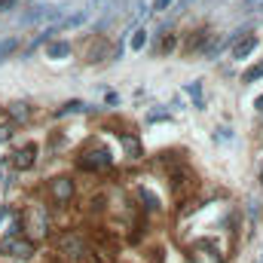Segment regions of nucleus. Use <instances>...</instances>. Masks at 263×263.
I'll return each mask as SVG.
<instances>
[{
    "label": "nucleus",
    "mask_w": 263,
    "mask_h": 263,
    "mask_svg": "<svg viewBox=\"0 0 263 263\" xmlns=\"http://www.w3.org/2000/svg\"><path fill=\"white\" fill-rule=\"evenodd\" d=\"M114 159H110V150L107 147H89V150H83L80 153V159H77V165L83 168V172H101V168H107Z\"/></svg>",
    "instance_id": "nucleus-1"
},
{
    "label": "nucleus",
    "mask_w": 263,
    "mask_h": 263,
    "mask_svg": "<svg viewBox=\"0 0 263 263\" xmlns=\"http://www.w3.org/2000/svg\"><path fill=\"white\" fill-rule=\"evenodd\" d=\"M0 254L25 260V257H31V254H34V242L18 239V236H9V239H3V242H0Z\"/></svg>",
    "instance_id": "nucleus-2"
},
{
    "label": "nucleus",
    "mask_w": 263,
    "mask_h": 263,
    "mask_svg": "<svg viewBox=\"0 0 263 263\" xmlns=\"http://www.w3.org/2000/svg\"><path fill=\"white\" fill-rule=\"evenodd\" d=\"M25 230L34 236V242L43 239V236L49 233V217H46V211H43L40 205H34V208L28 211V223H25Z\"/></svg>",
    "instance_id": "nucleus-3"
},
{
    "label": "nucleus",
    "mask_w": 263,
    "mask_h": 263,
    "mask_svg": "<svg viewBox=\"0 0 263 263\" xmlns=\"http://www.w3.org/2000/svg\"><path fill=\"white\" fill-rule=\"evenodd\" d=\"M49 196L55 199L59 205H67L70 199L77 196V187H73V181H70L67 175H62V178H52V181H49Z\"/></svg>",
    "instance_id": "nucleus-4"
},
{
    "label": "nucleus",
    "mask_w": 263,
    "mask_h": 263,
    "mask_svg": "<svg viewBox=\"0 0 263 263\" xmlns=\"http://www.w3.org/2000/svg\"><path fill=\"white\" fill-rule=\"evenodd\" d=\"M55 18H62V9H59V6H34V9L25 15L28 25H43V22H55Z\"/></svg>",
    "instance_id": "nucleus-5"
},
{
    "label": "nucleus",
    "mask_w": 263,
    "mask_h": 263,
    "mask_svg": "<svg viewBox=\"0 0 263 263\" xmlns=\"http://www.w3.org/2000/svg\"><path fill=\"white\" fill-rule=\"evenodd\" d=\"M34 162H37V147H34V144H28V147H22V150L12 153V168H18V172L31 168Z\"/></svg>",
    "instance_id": "nucleus-6"
},
{
    "label": "nucleus",
    "mask_w": 263,
    "mask_h": 263,
    "mask_svg": "<svg viewBox=\"0 0 263 263\" xmlns=\"http://www.w3.org/2000/svg\"><path fill=\"white\" fill-rule=\"evenodd\" d=\"M254 49H257V37H254V34H245L242 40L233 43V52H230V55H233V59H248Z\"/></svg>",
    "instance_id": "nucleus-7"
},
{
    "label": "nucleus",
    "mask_w": 263,
    "mask_h": 263,
    "mask_svg": "<svg viewBox=\"0 0 263 263\" xmlns=\"http://www.w3.org/2000/svg\"><path fill=\"white\" fill-rule=\"evenodd\" d=\"M205 46H208V34L205 31H193V37H190V43H187V52H205Z\"/></svg>",
    "instance_id": "nucleus-8"
},
{
    "label": "nucleus",
    "mask_w": 263,
    "mask_h": 263,
    "mask_svg": "<svg viewBox=\"0 0 263 263\" xmlns=\"http://www.w3.org/2000/svg\"><path fill=\"white\" fill-rule=\"evenodd\" d=\"M9 117L18 120V123H25V120L31 117V107H28L25 101H15V104H9Z\"/></svg>",
    "instance_id": "nucleus-9"
},
{
    "label": "nucleus",
    "mask_w": 263,
    "mask_h": 263,
    "mask_svg": "<svg viewBox=\"0 0 263 263\" xmlns=\"http://www.w3.org/2000/svg\"><path fill=\"white\" fill-rule=\"evenodd\" d=\"M46 52H49V59H67V55H70V43L59 40V43H52Z\"/></svg>",
    "instance_id": "nucleus-10"
},
{
    "label": "nucleus",
    "mask_w": 263,
    "mask_h": 263,
    "mask_svg": "<svg viewBox=\"0 0 263 263\" xmlns=\"http://www.w3.org/2000/svg\"><path fill=\"white\" fill-rule=\"evenodd\" d=\"M144 43H147V31H135V34H132V40H129V46L138 52V49H144Z\"/></svg>",
    "instance_id": "nucleus-11"
},
{
    "label": "nucleus",
    "mask_w": 263,
    "mask_h": 263,
    "mask_svg": "<svg viewBox=\"0 0 263 263\" xmlns=\"http://www.w3.org/2000/svg\"><path fill=\"white\" fill-rule=\"evenodd\" d=\"M138 196H141L144 202H147V208H150V211H153V208H159V199L153 196L150 190H144V187H141V190H138Z\"/></svg>",
    "instance_id": "nucleus-12"
},
{
    "label": "nucleus",
    "mask_w": 263,
    "mask_h": 263,
    "mask_svg": "<svg viewBox=\"0 0 263 263\" xmlns=\"http://www.w3.org/2000/svg\"><path fill=\"white\" fill-rule=\"evenodd\" d=\"M175 43H178V37H175L172 31H165V37H162V46H159V52H172V49H175Z\"/></svg>",
    "instance_id": "nucleus-13"
},
{
    "label": "nucleus",
    "mask_w": 263,
    "mask_h": 263,
    "mask_svg": "<svg viewBox=\"0 0 263 263\" xmlns=\"http://www.w3.org/2000/svg\"><path fill=\"white\" fill-rule=\"evenodd\" d=\"M263 77V62L257 67H251V70H245V77H242V80H245V83H254V80H260Z\"/></svg>",
    "instance_id": "nucleus-14"
},
{
    "label": "nucleus",
    "mask_w": 263,
    "mask_h": 263,
    "mask_svg": "<svg viewBox=\"0 0 263 263\" xmlns=\"http://www.w3.org/2000/svg\"><path fill=\"white\" fill-rule=\"evenodd\" d=\"M86 18H89V12H77V15H70V18L65 22V28H80Z\"/></svg>",
    "instance_id": "nucleus-15"
},
{
    "label": "nucleus",
    "mask_w": 263,
    "mask_h": 263,
    "mask_svg": "<svg viewBox=\"0 0 263 263\" xmlns=\"http://www.w3.org/2000/svg\"><path fill=\"white\" fill-rule=\"evenodd\" d=\"M86 104H80V101H70V104H65L62 110H59V117H67V114H77V110H83Z\"/></svg>",
    "instance_id": "nucleus-16"
},
{
    "label": "nucleus",
    "mask_w": 263,
    "mask_h": 263,
    "mask_svg": "<svg viewBox=\"0 0 263 263\" xmlns=\"http://www.w3.org/2000/svg\"><path fill=\"white\" fill-rule=\"evenodd\" d=\"M9 138H12V126H9V123H3V126H0V144H3V141H9Z\"/></svg>",
    "instance_id": "nucleus-17"
},
{
    "label": "nucleus",
    "mask_w": 263,
    "mask_h": 263,
    "mask_svg": "<svg viewBox=\"0 0 263 263\" xmlns=\"http://www.w3.org/2000/svg\"><path fill=\"white\" fill-rule=\"evenodd\" d=\"M245 9H263V0H242Z\"/></svg>",
    "instance_id": "nucleus-18"
},
{
    "label": "nucleus",
    "mask_w": 263,
    "mask_h": 263,
    "mask_svg": "<svg viewBox=\"0 0 263 263\" xmlns=\"http://www.w3.org/2000/svg\"><path fill=\"white\" fill-rule=\"evenodd\" d=\"M172 3H175V0H153V9H156V12H162V9H165V6H172Z\"/></svg>",
    "instance_id": "nucleus-19"
},
{
    "label": "nucleus",
    "mask_w": 263,
    "mask_h": 263,
    "mask_svg": "<svg viewBox=\"0 0 263 263\" xmlns=\"http://www.w3.org/2000/svg\"><path fill=\"white\" fill-rule=\"evenodd\" d=\"M147 120H150V123H156V120H165V114H162V110H150V117H147Z\"/></svg>",
    "instance_id": "nucleus-20"
},
{
    "label": "nucleus",
    "mask_w": 263,
    "mask_h": 263,
    "mask_svg": "<svg viewBox=\"0 0 263 263\" xmlns=\"http://www.w3.org/2000/svg\"><path fill=\"white\" fill-rule=\"evenodd\" d=\"M18 0H0V12H6V9H12Z\"/></svg>",
    "instance_id": "nucleus-21"
},
{
    "label": "nucleus",
    "mask_w": 263,
    "mask_h": 263,
    "mask_svg": "<svg viewBox=\"0 0 263 263\" xmlns=\"http://www.w3.org/2000/svg\"><path fill=\"white\" fill-rule=\"evenodd\" d=\"M257 110H263V98H257Z\"/></svg>",
    "instance_id": "nucleus-22"
},
{
    "label": "nucleus",
    "mask_w": 263,
    "mask_h": 263,
    "mask_svg": "<svg viewBox=\"0 0 263 263\" xmlns=\"http://www.w3.org/2000/svg\"><path fill=\"white\" fill-rule=\"evenodd\" d=\"M257 263H263V251H260V257H257Z\"/></svg>",
    "instance_id": "nucleus-23"
},
{
    "label": "nucleus",
    "mask_w": 263,
    "mask_h": 263,
    "mask_svg": "<svg viewBox=\"0 0 263 263\" xmlns=\"http://www.w3.org/2000/svg\"><path fill=\"white\" fill-rule=\"evenodd\" d=\"M184 3H193V0H181V6H184Z\"/></svg>",
    "instance_id": "nucleus-24"
}]
</instances>
